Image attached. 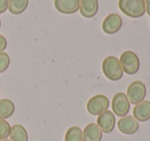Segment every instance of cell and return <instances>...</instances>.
Returning a JSON list of instances; mask_svg holds the SVG:
<instances>
[{
  "mask_svg": "<svg viewBox=\"0 0 150 141\" xmlns=\"http://www.w3.org/2000/svg\"><path fill=\"white\" fill-rule=\"evenodd\" d=\"M97 125L105 134H110L113 132L115 126H116V118L112 111L110 110H105L101 114L98 115L97 118Z\"/></svg>",
  "mask_w": 150,
  "mask_h": 141,
  "instance_id": "ba28073f",
  "label": "cell"
},
{
  "mask_svg": "<svg viewBox=\"0 0 150 141\" xmlns=\"http://www.w3.org/2000/svg\"><path fill=\"white\" fill-rule=\"evenodd\" d=\"M134 118L138 122H145L150 120V101H142L136 104L133 110Z\"/></svg>",
  "mask_w": 150,
  "mask_h": 141,
  "instance_id": "7c38bea8",
  "label": "cell"
},
{
  "mask_svg": "<svg viewBox=\"0 0 150 141\" xmlns=\"http://www.w3.org/2000/svg\"><path fill=\"white\" fill-rule=\"evenodd\" d=\"M118 130L125 135H133L139 131V122L133 115H125L120 118L117 122Z\"/></svg>",
  "mask_w": 150,
  "mask_h": 141,
  "instance_id": "9c48e42d",
  "label": "cell"
},
{
  "mask_svg": "<svg viewBox=\"0 0 150 141\" xmlns=\"http://www.w3.org/2000/svg\"><path fill=\"white\" fill-rule=\"evenodd\" d=\"M0 28H1V20H0Z\"/></svg>",
  "mask_w": 150,
  "mask_h": 141,
  "instance_id": "cb8c5ba5",
  "label": "cell"
},
{
  "mask_svg": "<svg viewBox=\"0 0 150 141\" xmlns=\"http://www.w3.org/2000/svg\"><path fill=\"white\" fill-rule=\"evenodd\" d=\"M102 71L106 78L111 81H118L122 78L123 70L119 60L114 56H109L102 63Z\"/></svg>",
  "mask_w": 150,
  "mask_h": 141,
  "instance_id": "7a4b0ae2",
  "label": "cell"
},
{
  "mask_svg": "<svg viewBox=\"0 0 150 141\" xmlns=\"http://www.w3.org/2000/svg\"><path fill=\"white\" fill-rule=\"evenodd\" d=\"M8 2L9 0H0V15L8 9Z\"/></svg>",
  "mask_w": 150,
  "mask_h": 141,
  "instance_id": "ffe728a7",
  "label": "cell"
},
{
  "mask_svg": "<svg viewBox=\"0 0 150 141\" xmlns=\"http://www.w3.org/2000/svg\"><path fill=\"white\" fill-rule=\"evenodd\" d=\"M0 83H1V77H0Z\"/></svg>",
  "mask_w": 150,
  "mask_h": 141,
  "instance_id": "d4e9b609",
  "label": "cell"
},
{
  "mask_svg": "<svg viewBox=\"0 0 150 141\" xmlns=\"http://www.w3.org/2000/svg\"><path fill=\"white\" fill-rule=\"evenodd\" d=\"M16 106L11 100L9 99H2L0 100V118L1 120H6L11 118L15 113Z\"/></svg>",
  "mask_w": 150,
  "mask_h": 141,
  "instance_id": "9a60e30c",
  "label": "cell"
},
{
  "mask_svg": "<svg viewBox=\"0 0 150 141\" xmlns=\"http://www.w3.org/2000/svg\"><path fill=\"white\" fill-rule=\"evenodd\" d=\"M111 107H112L114 115H117L119 118L127 115L129 107H131V102H129L127 94L121 93V92L115 94L113 96L112 102H111Z\"/></svg>",
  "mask_w": 150,
  "mask_h": 141,
  "instance_id": "277c9868",
  "label": "cell"
},
{
  "mask_svg": "<svg viewBox=\"0 0 150 141\" xmlns=\"http://www.w3.org/2000/svg\"><path fill=\"white\" fill-rule=\"evenodd\" d=\"M109 105H110V101H109L108 97L102 95V94H98L88 101L86 109H88V113L92 115H99L105 110H108Z\"/></svg>",
  "mask_w": 150,
  "mask_h": 141,
  "instance_id": "5b68a950",
  "label": "cell"
},
{
  "mask_svg": "<svg viewBox=\"0 0 150 141\" xmlns=\"http://www.w3.org/2000/svg\"><path fill=\"white\" fill-rule=\"evenodd\" d=\"M11 128V126L8 124V122L0 118V140L1 139H6L9 136Z\"/></svg>",
  "mask_w": 150,
  "mask_h": 141,
  "instance_id": "ac0fdd59",
  "label": "cell"
},
{
  "mask_svg": "<svg viewBox=\"0 0 150 141\" xmlns=\"http://www.w3.org/2000/svg\"><path fill=\"white\" fill-rule=\"evenodd\" d=\"M11 64V58L9 55L5 52L0 53V73L5 72Z\"/></svg>",
  "mask_w": 150,
  "mask_h": 141,
  "instance_id": "d6986e66",
  "label": "cell"
},
{
  "mask_svg": "<svg viewBox=\"0 0 150 141\" xmlns=\"http://www.w3.org/2000/svg\"><path fill=\"white\" fill-rule=\"evenodd\" d=\"M145 1V9H146V14L148 16H150V0H144Z\"/></svg>",
  "mask_w": 150,
  "mask_h": 141,
  "instance_id": "7402d4cb",
  "label": "cell"
},
{
  "mask_svg": "<svg viewBox=\"0 0 150 141\" xmlns=\"http://www.w3.org/2000/svg\"><path fill=\"white\" fill-rule=\"evenodd\" d=\"M9 137H11V141H28V139H29L27 130L24 128V126L20 124H16L11 126Z\"/></svg>",
  "mask_w": 150,
  "mask_h": 141,
  "instance_id": "5bb4252c",
  "label": "cell"
},
{
  "mask_svg": "<svg viewBox=\"0 0 150 141\" xmlns=\"http://www.w3.org/2000/svg\"><path fill=\"white\" fill-rule=\"evenodd\" d=\"M29 0H9L8 11L13 15H21L27 9Z\"/></svg>",
  "mask_w": 150,
  "mask_h": 141,
  "instance_id": "2e32d148",
  "label": "cell"
},
{
  "mask_svg": "<svg viewBox=\"0 0 150 141\" xmlns=\"http://www.w3.org/2000/svg\"><path fill=\"white\" fill-rule=\"evenodd\" d=\"M99 1L98 0H80L79 11L80 15L86 19H92L98 14Z\"/></svg>",
  "mask_w": 150,
  "mask_h": 141,
  "instance_id": "8fae6325",
  "label": "cell"
},
{
  "mask_svg": "<svg viewBox=\"0 0 150 141\" xmlns=\"http://www.w3.org/2000/svg\"><path fill=\"white\" fill-rule=\"evenodd\" d=\"M7 48V40L3 35H0V53L4 52Z\"/></svg>",
  "mask_w": 150,
  "mask_h": 141,
  "instance_id": "44dd1931",
  "label": "cell"
},
{
  "mask_svg": "<svg viewBox=\"0 0 150 141\" xmlns=\"http://www.w3.org/2000/svg\"><path fill=\"white\" fill-rule=\"evenodd\" d=\"M118 7L121 13L132 19H139L146 14L144 0H119Z\"/></svg>",
  "mask_w": 150,
  "mask_h": 141,
  "instance_id": "6da1fadb",
  "label": "cell"
},
{
  "mask_svg": "<svg viewBox=\"0 0 150 141\" xmlns=\"http://www.w3.org/2000/svg\"><path fill=\"white\" fill-rule=\"evenodd\" d=\"M65 141H83L82 130L77 126L70 127L65 135Z\"/></svg>",
  "mask_w": 150,
  "mask_h": 141,
  "instance_id": "e0dca14e",
  "label": "cell"
},
{
  "mask_svg": "<svg viewBox=\"0 0 150 141\" xmlns=\"http://www.w3.org/2000/svg\"><path fill=\"white\" fill-rule=\"evenodd\" d=\"M103 137V132L99 126L94 122H91L86 126L82 131V139L83 141H101Z\"/></svg>",
  "mask_w": 150,
  "mask_h": 141,
  "instance_id": "4fadbf2b",
  "label": "cell"
},
{
  "mask_svg": "<svg viewBox=\"0 0 150 141\" xmlns=\"http://www.w3.org/2000/svg\"><path fill=\"white\" fill-rule=\"evenodd\" d=\"M147 95V88L146 85L141 80H135L129 85L127 91V96L129 102L133 104H138L144 101Z\"/></svg>",
  "mask_w": 150,
  "mask_h": 141,
  "instance_id": "8992f818",
  "label": "cell"
},
{
  "mask_svg": "<svg viewBox=\"0 0 150 141\" xmlns=\"http://www.w3.org/2000/svg\"><path fill=\"white\" fill-rule=\"evenodd\" d=\"M119 62L122 67L123 72L129 75H134L140 69V60L137 54L132 51H125L121 54Z\"/></svg>",
  "mask_w": 150,
  "mask_h": 141,
  "instance_id": "3957f363",
  "label": "cell"
},
{
  "mask_svg": "<svg viewBox=\"0 0 150 141\" xmlns=\"http://www.w3.org/2000/svg\"><path fill=\"white\" fill-rule=\"evenodd\" d=\"M122 27V19L118 14H110L104 19L102 23V30L108 35L116 34Z\"/></svg>",
  "mask_w": 150,
  "mask_h": 141,
  "instance_id": "52a82bcc",
  "label": "cell"
},
{
  "mask_svg": "<svg viewBox=\"0 0 150 141\" xmlns=\"http://www.w3.org/2000/svg\"><path fill=\"white\" fill-rule=\"evenodd\" d=\"M80 0H54V7L61 14L72 15L79 11Z\"/></svg>",
  "mask_w": 150,
  "mask_h": 141,
  "instance_id": "30bf717a",
  "label": "cell"
},
{
  "mask_svg": "<svg viewBox=\"0 0 150 141\" xmlns=\"http://www.w3.org/2000/svg\"><path fill=\"white\" fill-rule=\"evenodd\" d=\"M0 141H11V139H7L6 138V139H1Z\"/></svg>",
  "mask_w": 150,
  "mask_h": 141,
  "instance_id": "603a6c76",
  "label": "cell"
}]
</instances>
